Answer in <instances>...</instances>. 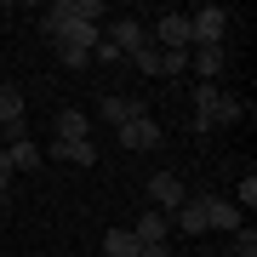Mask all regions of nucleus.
Returning a JSON list of instances; mask_svg holds the SVG:
<instances>
[{"label": "nucleus", "mask_w": 257, "mask_h": 257, "mask_svg": "<svg viewBox=\"0 0 257 257\" xmlns=\"http://www.w3.org/2000/svg\"><path fill=\"white\" fill-rule=\"evenodd\" d=\"M246 114V103L240 97H229V92H217L211 80H200L194 86V132H211V126H229V120H240Z\"/></svg>", "instance_id": "f257e3e1"}, {"label": "nucleus", "mask_w": 257, "mask_h": 257, "mask_svg": "<svg viewBox=\"0 0 257 257\" xmlns=\"http://www.w3.org/2000/svg\"><path fill=\"white\" fill-rule=\"evenodd\" d=\"M223 35H229V12L223 6H200L189 18V46H223Z\"/></svg>", "instance_id": "f03ea898"}, {"label": "nucleus", "mask_w": 257, "mask_h": 257, "mask_svg": "<svg viewBox=\"0 0 257 257\" xmlns=\"http://www.w3.org/2000/svg\"><path fill=\"white\" fill-rule=\"evenodd\" d=\"M183 200H189V189H183V177H177V172H155V177H149V206H155V211L172 217Z\"/></svg>", "instance_id": "7ed1b4c3"}, {"label": "nucleus", "mask_w": 257, "mask_h": 257, "mask_svg": "<svg viewBox=\"0 0 257 257\" xmlns=\"http://www.w3.org/2000/svg\"><path fill=\"white\" fill-rule=\"evenodd\" d=\"M103 40H109V46H114L120 57H126V52H138L143 40H149V29H143L138 18H114V23H109V35H103Z\"/></svg>", "instance_id": "20e7f679"}, {"label": "nucleus", "mask_w": 257, "mask_h": 257, "mask_svg": "<svg viewBox=\"0 0 257 257\" xmlns=\"http://www.w3.org/2000/svg\"><path fill=\"white\" fill-rule=\"evenodd\" d=\"M149 114V103H138V97H120V92H109L103 97V120L120 132V126H132V120H143Z\"/></svg>", "instance_id": "39448f33"}, {"label": "nucleus", "mask_w": 257, "mask_h": 257, "mask_svg": "<svg viewBox=\"0 0 257 257\" xmlns=\"http://www.w3.org/2000/svg\"><path fill=\"white\" fill-rule=\"evenodd\" d=\"M160 52H189V18L183 12H160Z\"/></svg>", "instance_id": "423d86ee"}, {"label": "nucleus", "mask_w": 257, "mask_h": 257, "mask_svg": "<svg viewBox=\"0 0 257 257\" xmlns=\"http://www.w3.org/2000/svg\"><path fill=\"white\" fill-rule=\"evenodd\" d=\"M114 138H120V149H155L160 143V120L143 114V120H132V126H120Z\"/></svg>", "instance_id": "0eeeda50"}, {"label": "nucleus", "mask_w": 257, "mask_h": 257, "mask_svg": "<svg viewBox=\"0 0 257 257\" xmlns=\"http://www.w3.org/2000/svg\"><path fill=\"white\" fill-rule=\"evenodd\" d=\"M189 69L200 74V80L217 86V74L229 69V52H223V46H194V52H189Z\"/></svg>", "instance_id": "6e6552de"}, {"label": "nucleus", "mask_w": 257, "mask_h": 257, "mask_svg": "<svg viewBox=\"0 0 257 257\" xmlns=\"http://www.w3.org/2000/svg\"><path fill=\"white\" fill-rule=\"evenodd\" d=\"M132 234H138V246H160V240L172 234V217H166V211H155V206H149L143 217L132 223Z\"/></svg>", "instance_id": "1a4fd4ad"}, {"label": "nucleus", "mask_w": 257, "mask_h": 257, "mask_svg": "<svg viewBox=\"0 0 257 257\" xmlns=\"http://www.w3.org/2000/svg\"><path fill=\"white\" fill-rule=\"evenodd\" d=\"M52 18H57V23H97V18H103V0H57Z\"/></svg>", "instance_id": "9d476101"}, {"label": "nucleus", "mask_w": 257, "mask_h": 257, "mask_svg": "<svg viewBox=\"0 0 257 257\" xmlns=\"http://www.w3.org/2000/svg\"><path fill=\"white\" fill-rule=\"evenodd\" d=\"M200 200H206V229H240V206L234 200H211V194H200Z\"/></svg>", "instance_id": "9b49d317"}, {"label": "nucleus", "mask_w": 257, "mask_h": 257, "mask_svg": "<svg viewBox=\"0 0 257 257\" xmlns=\"http://www.w3.org/2000/svg\"><path fill=\"white\" fill-rule=\"evenodd\" d=\"M80 138H92V120L80 109H57V143H80Z\"/></svg>", "instance_id": "f8f14e48"}, {"label": "nucleus", "mask_w": 257, "mask_h": 257, "mask_svg": "<svg viewBox=\"0 0 257 257\" xmlns=\"http://www.w3.org/2000/svg\"><path fill=\"white\" fill-rule=\"evenodd\" d=\"M172 223L183 234H206V200H183V206L172 211Z\"/></svg>", "instance_id": "ddd939ff"}, {"label": "nucleus", "mask_w": 257, "mask_h": 257, "mask_svg": "<svg viewBox=\"0 0 257 257\" xmlns=\"http://www.w3.org/2000/svg\"><path fill=\"white\" fill-rule=\"evenodd\" d=\"M103 251H109V257H143V246H138L132 229H109V234H103Z\"/></svg>", "instance_id": "4468645a"}, {"label": "nucleus", "mask_w": 257, "mask_h": 257, "mask_svg": "<svg viewBox=\"0 0 257 257\" xmlns=\"http://www.w3.org/2000/svg\"><path fill=\"white\" fill-rule=\"evenodd\" d=\"M6 155H12V172H35V166L46 160V149H35V143L23 138V143H6Z\"/></svg>", "instance_id": "2eb2a0df"}, {"label": "nucleus", "mask_w": 257, "mask_h": 257, "mask_svg": "<svg viewBox=\"0 0 257 257\" xmlns=\"http://www.w3.org/2000/svg\"><path fill=\"white\" fill-rule=\"evenodd\" d=\"M52 155H63L69 166H92V160H97V143H92V138H80V143H57Z\"/></svg>", "instance_id": "dca6fc26"}, {"label": "nucleus", "mask_w": 257, "mask_h": 257, "mask_svg": "<svg viewBox=\"0 0 257 257\" xmlns=\"http://www.w3.org/2000/svg\"><path fill=\"white\" fill-rule=\"evenodd\" d=\"M23 120V92L18 86H0V126H18Z\"/></svg>", "instance_id": "f3484780"}, {"label": "nucleus", "mask_w": 257, "mask_h": 257, "mask_svg": "<svg viewBox=\"0 0 257 257\" xmlns=\"http://www.w3.org/2000/svg\"><path fill=\"white\" fill-rule=\"evenodd\" d=\"M234 206H246V211L257 206V172H246V177H240V200H234Z\"/></svg>", "instance_id": "a211bd4d"}, {"label": "nucleus", "mask_w": 257, "mask_h": 257, "mask_svg": "<svg viewBox=\"0 0 257 257\" xmlns=\"http://www.w3.org/2000/svg\"><path fill=\"white\" fill-rule=\"evenodd\" d=\"M234 251L240 257H257V229H234Z\"/></svg>", "instance_id": "6ab92c4d"}, {"label": "nucleus", "mask_w": 257, "mask_h": 257, "mask_svg": "<svg viewBox=\"0 0 257 257\" xmlns=\"http://www.w3.org/2000/svg\"><path fill=\"white\" fill-rule=\"evenodd\" d=\"M92 63H126V57H120L109 40H97V46H92Z\"/></svg>", "instance_id": "aec40b11"}, {"label": "nucleus", "mask_w": 257, "mask_h": 257, "mask_svg": "<svg viewBox=\"0 0 257 257\" xmlns=\"http://www.w3.org/2000/svg\"><path fill=\"white\" fill-rule=\"evenodd\" d=\"M6 183H12V155L0 149V189H6Z\"/></svg>", "instance_id": "412c9836"}, {"label": "nucleus", "mask_w": 257, "mask_h": 257, "mask_svg": "<svg viewBox=\"0 0 257 257\" xmlns=\"http://www.w3.org/2000/svg\"><path fill=\"white\" fill-rule=\"evenodd\" d=\"M143 257H172V246H166V240L160 246H143Z\"/></svg>", "instance_id": "4be33fe9"}]
</instances>
